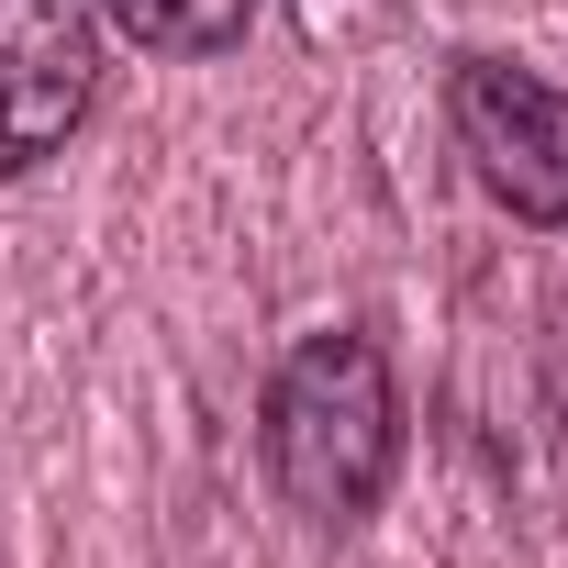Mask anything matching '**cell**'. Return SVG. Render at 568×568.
Here are the masks:
<instances>
[{"mask_svg": "<svg viewBox=\"0 0 568 568\" xmlns=\"http://www.w3.org/2000/svg\"><path fill=\"white\" fill-rule=\"evenodd\" d=\"M256 457H267V490L302 524H324V535L368 524L402 468V379H390L379 335L324 324L278 357L267 402H256Z\"/></svg>", "mask_w": 568, "mask_h": 568, "instance_id": "6da1fadb", "label": "cell"}, {"mask_svg": "<svg viewBox=\"0 0 568 568\" xmlns=\"http://www.w3.org/2000/svg\"><path fill=\"white\" fill-rule=\"evenodd\" d=\"M446 134L513 223H535V234L568 223V90L557 79H535L513 57H457L446 68Z\"/></svg>", "mask_w": 568, "mask_h": 568, "instance_id": "7a4b0ae2", "label": "cell"}, {"mask_svg": "<svg viewBox=\"0 0 568 568\" xmlns=\"http://www.w3.org/2000/svg\"><path fill=\"white\" fill-rule=\"evenodd\" d=\"M101 101V23L79 0H0V168H45Z\"/></svg>", "mask_w": 568, "mask_h": 568, "instance_id": "3957f363", "label": "cell"}, {"mask_svg": "<svg viewBox=\"0 0 568 568\" xmlns=\"http://www.w3.org/2000/svg\"><path fill=\"white\" fill-rule=\"evenodd\" d=\"M101 23L168 68H212L256 34V0H101Z\"/></svg>", "mask_w": 568, "mask_h": 568, "instance_id": "277c9868", "label": "cell"}]
</instances>
